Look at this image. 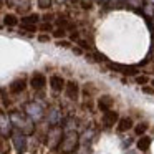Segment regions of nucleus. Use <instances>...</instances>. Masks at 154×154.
Listing matches in <instances>:
<instances>
[{
	"mask_svg": "<svg viewBox=\"0 0 154 154\" xmlns=\"http://www.w3.org/2000/svg\"><path fill=\"white\" fill-rule=\"evenodd\" d=\"M8 118H10L12 126L17 128L18 133H22V134L27 136V134H32L35 131V123L27 116V114L20 113V111H12V114Z\"/></svg>",
	"mask_w": 154,
	"mask_h": 154,
	"instance_id": "obj_1",
	"label": "nucleus"
},
{
	"mask_svg": "<svg viewBox=\"0 0 154 154\" xmlns=\"http://www.w3.org/2000/svg\"><path fill=\"white\" fill-rule=\"evenodd\" d=\"M23 109H25V114H27L33 123L42 121L45 116V109H43V106H42V103H38V101H30V103H27L23 106Z\"/></svg>",
	"mask_w": 154,
	"mask_h": 154,
	"instance_id": "obj_2",
	"label": "nucleus"
},
{
	"mask_svg": "<svg viewBox=\"0 0 154 154\" xmlns=\"http://www.w3.org/2000/svg\"><path fill=\"white\" fill-rule=\"evenodd\" d=\"M78 141H80V136H78L75 131H66L63 139H61V149H63L65 152H71V151L76 149Z\"/></svg>",
	"mask_w": 154,
	"mask_h": 154,
	"instance_id": "obj_3",
	"label": "nucleus"
},
{
	"mask_svg": "<svg viewBox=\"0 0 154 154\" xmlns=\"http://www.w3.org/2000/svg\"><path fill=\"white\" fill-rule=\"evenodd\" d=\"M12 141H14V147L18 154H23L25 151H27L28 143H27V136H25V134H22L17 131V133L12 134Z\"/></svg>",
	"mask_w": 154,
	"mask_h": 154,
	"instance_id": "obj_4",
	"label": "nucleus"
},
{
	"mask_svg": "<svg viewBox=\"0 0 154 154\" xmlns=\"http://www.w3.org/2000/svg\"><path fill=\"white\" fill-rule=\"evenodd\" d=\"M47 121H48V124L50 126H58L60 124V121H61V109L58 106H50L48 108V111H47Z\"/></svg>",
	"mask_w": 154,
	"mask_h": 154,
	"instance_id": "obj_5",
	"label": "nucleus"
},
{
	"mask_svg": "<svg viewBox=\"0 0 154 154\" xmlns=\"http://www.w3.org/2000/svg\"><path fill=\"white\" fill-rule=\"evenodd\" d=\"M111 70L119 71L121 75H128V76H136L139 71H137L136 66H128V65H118V63H109Z\"/></svg>",
	"mask_w": 154,
	"mask_h": 154,
	"instance_id": "obj_6",
	"label": "nucleus"
},
{
	"mask_svg": "<svg viewBox=\"0 0 154 154\" xmlns=\"http://www.w3.org/2000/svg\"><path fill=\"white\" fill-rule=\"evenodd\" d=\"M0 134H2L4 137H7V136H10V134H12L10 118H8L5 113H0Z\"/></svg>",
	"mask_w": 154,
	"mask_h": 154,
	"instance_id": "obj_7",
	"label": "nucleus"
},
{
	"mask_svg": "<svg viewBox=\"0 0 154 154\" xmlns=\"http://www.w3.org/2000/svg\"><path fill=\"white\" fill-rule=\"evenodd\" d=\"M65 94H66L68 100L76 101L78 94H80V86H78V83H75V81H68V83L65 85Z\"/></svg>",
	"mask_w": 154,
	"mask_h": 154,
	"instance_id": "obj_8",
	"label": "nucleus"
},
{
	"mask_svg": "<svg viewBox=\"0 0 154 154\" xmlns=\"http://www.w3.org/2000/svg\"><path fill=\"white\" fill-rule=\"evenodd\" d=\"M45 85H47V78H45V75L42 73H33L30 78V86L33 88V90L40 91L45 88Z\"/></svg>",
	"mask_w": 154,
	"mask_h": 154,
	"instance_id": "obj_9",
	"label": "nucleus"
},
{
	"mask_svg": "<svg viewBox=\"0 0 154 154\" xmlns=\"http://www.w3.org/2000/svg\"><path fill=\"white\" fill-rule=\"evenodd\" d=\"M118 121H119V114H118L116 111H106V113L103 114V118H101V123H103L104 128L114 126V123H118Z\"/></svg>",
	"mask_w": 154,
	"mask_h": 154,
	"instance_id": "obj_10",
	"label": "nucleus"
},
{
	"mask_svg": "<svg viewBox=\"0 0 154 154\" xmlns=\"http://www.w3.org/2000/svg\"><path fill=\"white\" fill-rule=\"evenodd\" d=\"M25 88H27V81H25V78H18V80L12 81V85H10L8 90H10L12 94H20V93L25 91Z\"/></svg>",
	"mask_w": 154,
	"mask_h": 154,
	"instance_id": "obj_11",
	"label": "nucleus"
},
{
	"mask_svg": "<svg viewBox=\"0 0 154 154\" xmlns=\"http://www.w3.org/2000/svg\"><path fill=\"white\" fill-rule=\"evenodd\" d=\"M65 80L60 76V75H53V76L50 78V86H51V90L53 91H61V90H65Z\"/></svg>",
	"mask_w": 154,
	"mask_h": 154,
	"instance_id": "obj_12",
	"label": "nucleus"
},
{
	"mask_svg": "<svg viewBox=\"0 0 154 154\" xmlns=\"http://www.w3.org/2000/svg\"><path fill=\"white\" fill-rule=\"evenodd\" d=\"M111 106H113V98L108 96V94H104V96H101L100 100H98V108H100L103 113L111 111Z\"/></svg>",
	"mask_w": 154,
	"mask_h": 154,
	"instance_id": "obj_13",
	"label": "nucleus"
},
{
	"mask_svg": "<svg viewBox=\"0 0 154 154\" xmlns=\"http://www.w3.org/2000/svg\"><path fill=\"white\" fill-rule=\"evenodd\" d=\"M129 128H133V119L131 118H119V121H118V129L123 133V131H128Z\"/></svg>",
	"mask_w": 154,
	"mask_h": 154,
	"instance_id": "obj_14",
	"label": "nucleus"
},
{
	"mask_svg": "<svg viewBox=\"0 0 154 154\" xmlns=\"http://www.w3.org/2000/svg\"><path fill=\"white\" fill-rule=\"evenodd\" d=\"M149 146H151V137H147V136H141V137H139V141H137V149L143 151V152H146V151L149 149Z\"/></svg>",
	"mask_w": 154,
	"mask_h": 154,
	"instance_id": "obj_15",
	"label": "nucleus"
},
{
	"mask_svg": "<svg viewBox=\"0 0 154 154\" xmlns=\"http://www.w3.org/2000/svg\"><path fill=\"white\" fill-rule=\"evenodd\" d=\"M17 23H18L17 15H14V14H7V15L4 17V25H7V27H15Z\"/></svg>",
	"mask_w": 154,
	"mask_h": 154,
	"instance_id": "obj_16",
	"label": "nucleus"
},
{
	"mask_svg": "<svg viewBox=\"0 0 154 154\" xmlns=\"http://www.w3.org/2000/svg\"><path fill=\"white\" fill-rule=\"evenodd\" d=\"M40 20V17H38L37 14H32V15H27V17L22 18V23H28V25H35L37 22Z\"/></svg>",
	"mask_w": 154,
	"mask_h": 154,
	"instance_id": "obj_17",
	"label": "nucleus"
},
{
	"mask_svg": "<svg viewBox=\"0 0 154 154\" xmlns=\"http://www.w3.org/2000/svg\"><path fill=\"white\" fill-rule=\"evenodd\" d=\"M146 131H147V123H144V121L143 123H137L136 128H134V133H136L137 136H143Z\"/></svg>",
	"mask_w": 154,
	"mask_h": 154,
	"instance_id": "obj_18",
	"label": "nucleus"
},
{
	"mask_svg": "<svg viewBox=\"0 0 154 154\" xmlns=\"http://www.w3.org/2000/svg\"><path fill=\"white\" fill-rule=\"evenodd\" d=\"M65 35H66V30H65V28H57V30L53 32V37H57V38H63Z\"/></svg>",
	"mask_w": 154,
	"mask_h": 154,
	"instance_id": "obj_19",
	"label": "nucleus"
},
{
	"mask_svg": "<svg viewBox=\"0 0 154 154\" xmlns=\"http://www.w3.org/2000/svg\"><path fill=\"white\" fill-rule=\"evenodd\" d=\"M51 4V0H38V5H40V8H48Z\"/></svg>",
	"mask_w": 154,
	"mask_h": 154,
	"instance_id": "obj_20",
	"label": "nucleus"
},
{
	"mask_svg": "<svg viewBox=\"0 0 154 154\" xmlns=\"http://www.w3.org/2000/svg\"><path fill=\"white\" fill-rule=\"evenodd\" d=\"M22 28H23L25 32H35V30H37L35 25H28V23H22Z\"/></svg>",
	"mask_w": 154,
	"mask_h": 154,
	"instance_id": "obj_21",
	"label": "nucleus"
},
{
	"mask_svg": "<svg viewBox=\"0 0 154 154\" xmlns=\"http://www.w3.org/2000/svg\"><path fill=\"white\" fill-rule=\"evenodd\" d=\"M143 91H144L146 94H154V88L147 86V85H144V86H143Z\"/></svg>",
	"mask_w": 154,
	"mask_h": 154,
	"instance_id": "obj_22",
	"label": "nucleus"
},
{
	"mask_svg": "<svg viewBox=\"0 0 154 154\" xmlns=\"http://www.w3.org/2000/svg\"><path fill=\"white\" fill-rule=\"evenodd\" d=\"M136 81H137L139 85H143V86H144V85L147 83V76H137V78H136Z\"/></svg>",
	"mask_w": 154,
	"mask_h": 154,
	"instance_id": "obj_23",
	"label": "nucleus"
},
{
	"mask_svg": "<svg viewBox=\"0 0 154 154\" xmlns=\"http://www.w3.org/2000/svg\"><path fill=\"white\" fill-rule=\"evenodd\" d=\"M78 43H80V47H81V48H85V50H90V45H88V42H85V40H78Z\"/></svg>",
	"mask_w": 154,
	"mask_h": 154,
	"instance_id": "obj_24",
	"label": "nucleus"
},
{
	"mask_svg": "<svg viewBox=\"0 0 154 154\" xmlns=\"http://www.w3.org/2000/svg\"><path fill=\"white\" fill-rule=\"evenodd\" d=\"M58 47H70V42H66V40H60V42H58Z\"/></svg>",
	"mask_w": 154,
	"mask_h": 154,
	"instance_id": "obj_25",
	"label": "nucleus"
},
{
	"mask_svg": "<svg viewBox=\"0 0 154 154\" xmlns=\"http://www.w3.org/2000/svg\"><path fill=\"white\" fill-rule=\"evenodd\" d=\"M42 30H45V32L48 30V32H50L51 30V25L50 23H43V25H42Z\"/></svg>",
	"mask_w": 154,
	"mask_h": 154,
	"instance_id": "obj_26",
	"label": "nucleus"
},
{
	"mask_svg": "<svg viewBox=\"0 0 154 154\" xmlns=\"http://www.w3.org/2000/svg\"><path fill=\"white\" fill-rule=\"evenodd\" d=\"M38 40H40V42H48V40H50V37H48V35H40Z\"/></svg>",
	"mask_w": 154,
	"mask_h": 154,
	"instance_id": "obj_27",
	"label": "nucleus"
},
{
	"mask_svg": "<svg viewBox=\"0 0 154 154\" xmlns=\"http://www.w3.org/2000/svg\"><path fill=\"white\" fill-rule=\"evenodd\" d=\"M73 51H75L76 55H81V50H80V48H73Z\"/></svg>",
	"mask_w": 154,
	"mask_h": 154,
	"instance_id": "obj_28",
	"label": "nucleus"
},
{
	"mask_svg": "<svg viewBox=\"0 0 154 154\" xmlns=\"http://www.w3.org/2000/svg\"><path fill=\"white\" fill-rule=\"evenodd\" d=\"M147 2H151V4H154V0H147Z\"/></svg>",
	"mask_w": 154,
	"mask_h": 154,
	"instance_id": "obj_29",
	"label": "nucleus"
},
{
	"mask_svg": "<svg viewBox=\"0 0 154 154\" xmlns=\"http://www.w3.org/2000/svg\"><path fill=\"white\" fill-rule=\"evenodd\" d=\"M152 86H154V80H152Z\"/></svg>",
	"mask_w": 154,
	"mask_h": 154,
	"instance_id": "obj_30",
	"label": "nucleus"
}]
</instances>
